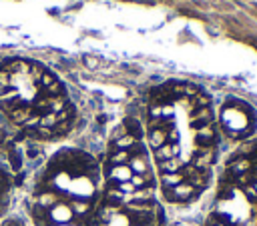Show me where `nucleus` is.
Segmentation results:
<instances>
[{
	"label": "nucleus",
	"mask_w": 257,
	"mask_h": 226,
	"mask_svg": "<svg viewBox=\"0 0 257 226\" xmlns=\"http://www.w3.org/2000/svg\"><path fill=\"white\" fill-rule=\"evenodd\" d=\"M149 142L171 200L205 188L215 158V126L205 96L193 86H167L151 104Z\"/></svg>",
	"instance_id": "1"
},
{
	"label": "nucleus",
	"mask_w": 257,
	"mask_h": 226,
	"mask_svg": "<svg viewBox=\"0 0 257 226\" xmlns=\"http://www.w3.org/2000/svg\"><path fill=\"white\" fill-rule=\"evenodd\" d=\"M221 122H223V128L231 134V136H235V138H239V136H245L247 132H251V126H253V120H251V112L245 108V106H241V104H227L225 108H223V112H221Z\"/></svg>",
	"instance_id": "3"
},
{
	"label": "nucleus",
	"mask_w": 257,
	"mask_h": 226,
	"mask_svg": "<svg viewBox=\"0 0 257 226\" xmlns=\"http://www.w3.org/2000/svg\"><path fill=\"white\" fill-rule=\"evenodd\" d=\"M0 104L14 122L42 136L64 132L72 120L60 82L46 68L26 60H14L0 70Z\"/></svg>",
	"instance_id": "2"
}]
</instances>
